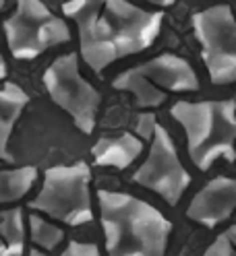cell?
Returning a JSON list of instances; mask_svg holds the SVG:
<instances>
[{
  "mask_svg": "<svg viewBox=\"0 0 236 256\" xmlns=\"http://www.w3.org/2000/svg\"><path fill=\"white\" fill-rule=\"evenodd\" d=\"M0 240L5 242L9 256H21L25 250V223L21 209H9L0 215Z\"/></svg>",
  "mask_w": 236,
  "mask_h": 256,
  "instance_id": "cell-15",
  "label": "cell"
},
{
  "mask_svg": "<svg viewBox=\"0 0 236 256\" xmlns=\"http://www.w3.org/2000/svg\"><path fill=\"white\" fill-rule=\"evenodd\" d=\"M29 104V95L23 87L15 83H5L0 87V159L13 162V155L9 151V140L15 130V122L23 114L25 106Z\"/></svg>",
  "mask_w": 236,
  "mask_h": 256,
  "instance_id": "cell-12",
  "label": "cell"
},
{
  "mask_svg": "<svg viewBox=\"0 0 236 256\" xmlns=\"http://www.w3.org/2000/svg\"><path fill=\"white\" fill-rule=\"evenodd\" d=\"M62 10L77 23L81 56L96 72L147 50L164 19L162 12L143 10L129 0H69Z\"/></svg>",
  "mask_w": 236,
  "mask_h": 256,
  "instance_id": "cell-1",
  "label": "cell"
},
{
  "mask_svg": "<svg viewBox=\"0 0 236 256\" xmlns=\"http://www.w3.org/2000/svg\"><path fill=\"white\" fill-rule=\"evenodd\" d=\"M139 74H143L147 81H151L157 89H166V91H197L199 81L193 66L188 64L184 58L176 54H160L153 60L135 66Z\"/></svg>",
  "mask_w": 236,
  "mask_h": 256,
  "instance_id": "cell-10",
  "label": "cell"
},
{
  "mask_svg": "<svg viewBox=\"0 0 236 256\" xmlns=\"http://www.w3.org/2000/svg\"><path fill=\"white\" fill-rule=\"evenodd\" d=\"M89 182L91 170L83 162L48 168L38 196L29 202V206L73 228L91 223L93 209L89 198Z\"/></svg>",
  "mask_w": 236,
  "mask_h": 256,
  "instance_id": "cell-4",
  "label": "cell"
},
{
  "mask_svg": "<svg viewBox=\"0 0 236 256\" xmlns=\"http://www.w3.org/2000/svg\"><path fill=\"white\" fill-rule=\"evenodd\" d=\"M44 85L50 100L75 120L79 130L91 134L98 122L102 95L87 78H83L77 56L67 54L56 58L44 72Z\"/></svg>",
  "mask_w": 236,
  "mask_h": 256,
  "instance_id": "cell-6",
  "label": "cell"
},
{
  "mask_svg": "<svg viewBox=\"0 0 236 256\" xmlns=\"http://www.w3.org/2000/svg\"><path fill=\"white\" fill-rule=\"evenodd\" d=\"M236 104L226 102H176L172 116L186 132V145L191 162L197 170L207 172L217 159L234 162L236 140Z\"/></svg>",
  "mask_w": 236,
  "mask_h": 256,
  "instance_id": "cell-3",
  "label": "cell"
},
{
  "mask_svg": "<svg viewBox=\"0 0 236 256\" xmlns=\"http://www.w3.org/2000/svg\"><path fill=\"white\" fill-rule=\"evenodd\" d=\"M112 85L120 91L131 93L135 98L137 108H157V106H162L166 102V91L157 89L151 81H147V78L143 74H139L135 68L120 72L114 78Z\"/></svg>",
  "mask_w": 236,
  "mask_h": 256,
  "instance_id": "cell-13",
  "label": "cell"
},
{
  "mask_svg": "<svg viewBox=\"0 0 236 256\" xmlns=\"http://www.w3.org/2000/svg\"><path fill=\"white\" fill-rule=\"evenodd\" d=\"M108 256H164L172 223L143 198L98 190Z\"/></svg>",
  "mask_w": 236,
  "mask_h": 256,
  "instance_id": "cell-2",
  "label": "cell"
},
{
  "mask_svg": "<svg viewBox=\"0 0 236 256\" xmlns=\"http://www.w3.org/2000/svg\"><path fill=\"white\" fill-rule=\"evenodd\" d=\"M234 240H236V228L230 226L207 246L203 256H234Z\"/></svg>",
  "mask_w": 236,
  "mask_h": 256,
  "instance_id": "cell-17",
  "label": "cell"
},
{
  "mask_svg": "<svg viewBox=\"0 0 236 256\" xmlns=\"http://www.w3.org/2000/svg\"><path fill=\"white\" fill-rule=\"evenodd\" d=\"M29 236H31V242L40 246L42 250H54L62 240H65V232L58 226L46 221L44 217H40L36 213L29 217Z\"/></svg>",
  "mask_w": 236,
  "mask_h": 256,
  "instance_id": "cell-16",
  "label": "cell"
},
{
  "mask_svg": "<svg viewBox=\"0 0 236 256\" xmlns=\"http://www.w3.org/2000/svg\"><path fill=\"white\" fill-rule=\"evenodd\" d=\"M236 206V182L217 176L203 186L186 206V217L205 228H215L232 217Z\"/></svg>",
  "mask_w": 236,
  "mask_h": 256,
  "instance_id": "cell-9",
  "label": "cell"
},
{
  "mask_svg": "<svg viewBox=\"0 0 236 256\" xmlns=\"http://www.w3.org/2000/svg\"><path fill=\"white\" fill-rule=\"evenodd\" d=\"M38 170L31 166L23 168H0V204L21 200L31 186L36 184Z\"/></svg>",
  "mask_w": 236,
  "mask_h": 256,
  "instance_id": "cell-14",
  "label": "cell"
},
{
  "mask_svg": "<svg viewBox=\"0 0 236 256\" xmlns=\"http://www.w3.org/2000/svg\"><path fill=\"white\" fill-rule=\"evenodd\" d=\"M5 36L15 58L31 60L69 42L71 31L42 0H19L15 12L5 21Z\"/></svg>",
  "mask_w": 236,
  "mask_h": 256,
  "instance_id": "cell-5",
  "label": "cell"
},
{
  "mask_svg": "<svg viewBox=\"0 0 236 256\" xmlns=\"http://www.w3.org/2000/svg\"><path fill=\"white\" fill-rule=\"evenodd\" d=\"M147 2H151V4H157V6H170L174 0H147Z\"/></svg>",
  "mask_w": 236,
  "mask_h": 256,
  "instance_id": "cell-21",
  "label": "cell"
},
{
  "mask_svg": "<svg viewBox=\"0 0 236 256\" xmlns=\"http://www.w3.org/2000/svg\"><path fill=\"white\" fill-rule=\"evenodd\" d=\"M195 36L213 85L236 81V25L228 4L205 8L193 17Z\"/></svg>",
  "mask_w": 236,
  "mask_h": 256,
  "instance_id": "cell-7",
  "label": "cell"
},
{
  "mask_svg": "<svg viewBox=\"0 0 236 256\" xmlns=\"http://www.w3.org/2000/svg\"><path fill=\"white\" fill-rule=\"evenodd\" d=\"M0 256H9V250H7V246H5L3 240H0Z\"/></svg>",
  "mask_w": 236,
  "mask_h": 256,
  "instance_id": "cell-22",
  "label": "cell"
},
{
  "mask_svg": "<svg viewBox=\"0 0 236 256\" xmlns=\"http://www.w3.org/2000/svg\"><path fill=\"white\" fill-rule=\"evenodd\" d=\"M29 256H48V254H44L42 250H38V248H34V250H29Z\"/></svg>",
  "mask_w": 236,
  "mask_h": 256,
  "instance_id": "cell-23",
  "label": "cell"
},
{
  "mask_svg": "<svg viewBox=\"0 0 236 256\" xmlns=\"http://www.w3.org/2000/svg\"><path fill=\"white\" fill-rule=\"evenodd\" d=\"M60 256H102V252L91 242H77V240H71L69 246L65 248V252Z\"/></svg>",
  "mask_w": 236,
  "mask_h": 256,
  "instance_id": "cell-19",
  "label": "cell"
},
{
  "mask_svg": "<svg viewBox=\"0 0 236 256\" xmlns=\"http://www.w3.org/2000/svg\"><path fill=\"white\" fill-rule=\"evenodd\" d=\"M7 72H9V66H7V62H5V58H3V54H0V81L7 76Z\"/></svg>",
  "mask_w": 236,
  "mask_h": 256,
  "instance_id": "cell-20",
  "label": "cell"
},
{
  "mask_svg": "<svg viewBox=\"0 0 236 256\" xmlns=\"http://www.w3.org/2000/svg\"><path fill=\"white\" fill-rule=\"evenodd\" d=\"M143 153V140L133 132H116L110 136H102L91 149L93 164L100 168H116L127 170L133 166Z\"/></svg>",
  "mask_w": 236,
  "mask_h": 256,
  "instance_id": "cell-11",
  "label": "cell"
},
{
  "mask_svg": "<svg viewBox=\"0 0 236 256\" xmlns=\"http://www.w3.org/2000/svg\"><path fill=\"white\" fill-rule=\"evenodd\" d=\"M155 126H157V118L153 112H143L135 122V136L141 140H149L155 132Z\"/></svg>",
  "mask_w": 236,
  "mask_h": 256,
  "instance_id": "cell-18",
  "label": "cell"
},
{
  "mask_svg": "<svg viewBox=\"0 0 236 256\" xmlns=\"http://www.w3.org/2000/svg\"><path fill=\"white\" fill-rule=\"evenodd\" d=\"M151 138L149 155L133 174V182L153 190L168 204H178L184 190L191 186V174L184 170L174 140L164 126L157 124Z\"/></svg>",
  "mask_w": 236,
  "mask_h": 256,
  "instance_id": "cell-8",
  "label": "cell"
},
{
  "mask_svg": "<svg viewBox=\"0 0 236 256\" xmlns=\"http://www.w3.org/2000/svg\"><path fill=\"white\" fill-rule=\"evenodd\" d=\"M3 6H5V0H0V10H3Z\"/></svg>",
  "mask_w": 236,
  "mask_h": 256,
  "instance_id": "cell-24",
  "label": "cell"
}]
</instances>
